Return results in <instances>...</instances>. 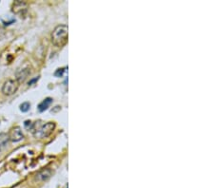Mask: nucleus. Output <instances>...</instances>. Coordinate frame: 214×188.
Masks as SVG:
<instances>
[{"label":"nucleus","mask_w":214,"mask_h":188,"mask_svg":"<svg viewBox=\"0 0 214 188\" xmlns=\"http://www.w3.org/2000/svg\"><path fill=\"white\" fill-rule=\"evenodd\" d=\"M69 28L67 25H58L51 33V43L57 48L64 47L68 42Z\"/></svg>","instance_id":"1"},{"label":"nucleus","mask_w":214,"mask_h":188,"mask_svg":"<svg viewBox=\"0 0 214 188\" xmlns=\"http://www.w3.org/2000/svg\"><path fill=\"white\" fill-rule=\"evenodd\" d=\"M55 123L53 122H49V123H46L45 124H42L41 126L39 127H36L33 132H34V135L35 138L37 139H44V138H47L49 137L50 134L55 131Z\"/></svg>","instance_id":"2"},{"label":"nucleus","mask_w":214,"mask_h":188,"mask_svg":"<svg viewBox=\"0 0 214 188\" xmlns=\"http://www.w3.org/2000/svg\"><path fill=\"white\" fill-rule=\"evenodd\" d=\"M18 87H19V84L17 83L16 80H8V81L4 83L2 87V92L7 96L13 95L17 91Z\"/></svg>","instance_id":"3"},{"label":"nucleus","mask_w":214,"mask_h":188,"mask_svg":"<svg viewBox=\"0 0 214 188\" xmlns=\"http://www.w3.org/2000/svg\"><path fill=\"white\" fill-rule=\"evenodd\" d=\"M8 135H9L10 141L14 142V143L19 142V141H21V140L24 139V135H23L22 130H21V128H20L19 126H14V127H13V128L10 130V132H9Z\"/></svg>","instance_id":"4"},{"label":"nucleus","mask_w":214,"mask_h":188,"mask_svg":"<svg viewBox=\"0 0 214 188\" xmlns=\"http://www.w3.org/2000/svg\"><path fill=\"white\" fill-rule=\"evenodd\" d=\"M30 74H31V68L29 66L23 67L22 69H19L16 71V81H17V83L19 84V83L24 82L27 79V77H28Z\"/></svg>","instance_id":"5"},{"label":"nucleus","mask_w":214,"mask_h":188,"mask_svg":"<svg viewBox=\"0 0 214 188\" xmlns=\"http://www.w3.org/2000/svg\"><path fill=\"white\" fill-rule=\"evenodd\" d=\"M27 10V3L24 2V1H20V0H17V1H15L13 4V13H16V14H19L21 13L23 11L26 12Z\"/></svg>","instance_id":"6"},{"label":"nucleus","mask_w":214,"mask_h":188,"mask_svg":"<svg viewBox=\"0 0 214 188\" xmlns=\"http://www.w3.org/2000/svg\"><path fill=\"white\" fill-rule=\"evenodd\" d=\"M51 170L50 168H45V169H42L41 171H39L36 176H35V179L40 180V181H44V180H47L50 178L51 176Z\"/></svg>","instance_id":"7"},{"label":"nucleus","mask_w":214,"mask_h":188,"mask_svg":"<svg viewBox=\"0 0 214 188\" xmlns=\"http://www.w3.org/2000/svg\"><path fill=\"white\" fill-rule=\"evenodd\" d=\"M9 141L10 139L7 133H0V152L8 146Z\"/></svg>","instance_id":"8"},{"label":"nucleus","mask_w":214,"mask_h":188,"mask_svg":"<svg viewBox=\"0 0 214 188\" xmlns=\"http://www.w3.org/2000/svg\"><path fill=\"white\" fill-rule=\"evenodd\" d=\"M51 103H52V99L50 98V97H48V98H46L45 100H43V101L38 104V110H39V112H43V111L47 110V109H48V107L50 105Z\"/></svg>","instance_id":"9"},{"label":"nucleus","mask_w":214,"mask_h":188,"mask_svg":"<svg viewBox=\"0 0 214 188\" xmlns=\"http://www.w3.org/2000/svg\"><path fill=\"white\" fill-rule=\"evenodd\" d=\"M30 107H31V104L29 102H25L20 104V110L22 112H27V111H29Z\"/></svg>","instance_id":"10"},{"label":"nucleus","mask_w":214,"mask_h":188,"mask_svg":"<svg viewBox=\"0 0 214 188\" xmlns=\"http://www.w3.org/2000/svg\"><path fill=\"white\" fill-rule=\"evenodd\" d=\"M64 71H65V69H64L63 68L58 69H56V71L55 72V77H61V76L63 75Z\"/></svg>","instance_id":"11"},{"label":"nucleus","mask_w":214,"mask_h":188,"mask_svg":"<svg viewBox=\"0 0 214 188\" xmlns=\"http://www.w3.org/2000/svg\"><path fill=\"white\" fill-rule=\"evenodd\" d=\"M24 125H25V127H26L27 129H31L32 126H33V123H32L31 121H25Z\"/></svg>","instance_id":"12"},{"label":"nucleus","mask_w":214,"mask_h":188,"mask_svg":"<svg viewBox=\"0 0 214 188\" xmlns=\"http://www.w3.org/2000/svg\"><path fill=\"white\" fill-rule=\"evenodd\" d=\"M4 36H5V30L2 28V27H0V41L3 39Z\"/></svg>","instance_id":"13"},{"label":"nucleus","mask_w":214,"mask_h":188,"mask_svg":"<svg viewBox=\"0 0 214 188\" xmlns=\"http://www.w3.org/2000/svg\"><path fill=\"white\" fill-rule=\"evenodd\" d=\"M38 79H39V77H35V78L32 79L31 81L29 82V86H32L33 84H34L35 82H37V81H38Z\"/></svg>","instance_id":"14"}]
</instances>
